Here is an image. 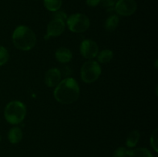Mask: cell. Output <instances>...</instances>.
Returning a JSON list of instances; mask_svg holds the SVG:
<instances>
[{
    "label": "cell",
    "instance_id": "3",
    "mask_svg": "<svg viewBox=\"0 0 158 157\" xmlns=\"http://www.w3.org/2000/svg\"><path fill=\"white\" fill-rule=\"evenodd\" d=\"M26 115L25 104L18 100L11 101L6 105L4 110V116L6 121L12 125H17L24 120Z\"/></svg>",
    "mask_w": 158,
    "mask_h": 157
},
{
    "label": "cell",
    "instance_id": "10",
    "mask_svg": "<svg viewBox=\"0 0 158 157\" xmlns=\"http://www.w3.org/2000/svg\"><path fill=\"white\" fill-rule=\"evenodd\" d=\"M55 57L57 61L60 63H67L71 61L73 58V53L68 48H59L55 52Z\"/></svg>",
    "mask_w": 158,
    "mask_h": 157
},
{
    "label": "cell",
    "instance_id": "23",
    "mask_svg": "<svg viewBox=\"0 0 158 157\" xmlns=\"http://www.w3.org/2000/svg\"><path fill=\"white\" fill-rule=\"evenodd\" d=\"M1 139H2V137H1V135H0V142H1Z\"/></svg>",
    "mask_w": 158,
    "mask_h": 157
},
{
    "label": "cell",
    "instance_id": "9",
    "mask_svg": "<svg viewBox=\"0 0 158 157\" xmlns=\"http://www.w3.org/2000/svg\"><path fill=\"white\" fill-rule=\"evenodd\" d=\"M62 78V74L60 69L52 68L46 72L45 75V83L48 87H56L60 83Z\"/></svg>",
    "mask_w": 158,
    "mask_h": 157
},
{
    "label": "cell",
    "instance_id": "6",
    "mask_svg": "<svg viewBox=\"0 0 158 157\" xmlns=\"http://www.w3.org/2000/svg\"><path fill=\"white\" fill-rule=\"evenodd\" d=\"M137 4L135 0H117L114 11L121 16H130L135 13Z\"/></svg>",
    "mask_w": 158,
    "mask_h": 157
},
{
    "label": "cell",
    "instance_id": "18",
    "mask_svg": "<svg viewBox=\"0 0 158 157\" xmlns=\"http://www.w3.org/2000/svg\"><path fill=\"white\" fill-rule=\"evenodd\" d=\"M117 0H100V3L104 8L107 9L108 11L114 10V6Z\"/></svg>",
    "mask_w": 158,
    "mask_h": 157
},
{
    "label": "cell",
    "instance_id": "2",
    "mask_svg": "<svg viewBox=\"0 0 158 157\" xmlns=\"http://www.w3.org/2000/svg\"><path fill=\"white\" fill-rule=\"evenodd\" d=\"M12 42L19 50L29 51L35 46L36 35L28 26H19L12 33Z\"/></svg>",
    "mask_w": 158,
    "mask_h": 157
},
{
    "label": "cell",
    "instance_id": "13",
    "mask_svg": "<svg viewBox=\"0 0 158 157\" xmlns=\"http://www.w3.org/2000/svg\"><path fill=\"white\" fill-rule=\"evenodd\" d=\"M128 157H154L151 151L146 148H137V149L127 150Z\"/></svg>",
    "mask_w": 158,
    "mask_h": 157
},
{
    "label": "cell",
    "instance_id": "19",
    "mask_svg": "<svg viewBox=\"0 0 158 157\" xmlns=\"http://www.w3.org/2000/svg\"><path fill=\"white\" fill-rule=\"evenodd\" d=\"M52 19H60L63 22H66V19H67V15H66L65 12L59 9V10L53 12V14H52Z\"/></svg>",
    "mask_w": 158,
    "mask_h": 157
},
{
    "label": "cell",
    "instance_id": "7",
    "mask_svg": "<svg viewBox=\"0 0 158 157\" xmlns=\"http://www.w3.org/2000/svg\"><path fill=\"white\" fill-rule=\"evenodd\" d=\"M80 53L86 59L96 58L99 53V46L96 42L91 39H85L80 44Z\"/></svg>",
    "mask_w": 158,
    "mask_h": 157
},
{
    "label": "cell",
    "instance_id": "8",
    "mask_svg": "<svg viewBox=\"0 0 158 157\" xmlns=\"http://www.w3.org/2000/svg\"><path fill=\"white\" fill-rule=\"evenodd\" d=\"M66 23L60 19H52L48 24L45 39H49L51 37H58L65 31Z\"/></svg>",
    "mask_w": 158,
    "mask_h": 157
},
{
    "label": "cell",
    "instance_id": "22",
    "mask_svg": "<svg viewBox=\"0 0 158 157\" xmlns=\"http://www.w3.org/2000/svg\"><path fill=\"white\" fill-rule=\"evenodd\" d=\"M100 3V0H86V4L89 7H96Z\"/></svg>",
    "mask_w": 158,
    "mask_h": 157
},
{
    "label": "cell",
    "instance_id": "4",
    "mask_svg": "<svg viewBox=\"0 0 158 157\" xmlns=\"http://www.w3.org/2000/svg\"><path fill=\"white\" fill-rule=\"evenodd\" d=\"M66 25L68 29L75 33H82L87 30L90 26L89 18L82 13H75L67 17Z\"/></svg>",
    "mask_w": 158,
    "mask_h": 157
},
{
    "label": "cell",
    "instance_id": "12",
    "mask_svg": "<svg viewBox=\"0 0 158 157\" xmlns=\"http://www.w3.org/2000/svg\"><path fill=\"white\" fill-rule=\"evenodd\" d=\"M119 22H120V18H119L118 15H115V14L110 15L105 21L104 29L107 32H114L118 27Z\"/></svg>",
    "mask_w": 158,
    "mask_h": 157
},
{
    "label": "cell",
    "instance_id": "14",
    "mask_svg": "<svg viewBox=\"0 0 158 157\" xmlns=\"http://www.w3.org/2000/svg\"><path fill=\"white\" fill-rule=\"evenodd\" d=\"M140 132L137 130H134L129 133L127 135V138L126 140V145L127 147L129 148H134L138 143L139 140H140Z\"/></svg>",
    "mask_w": 158,
    "mask_h": 157
},
{
    "label": "cell",
    "instance_id": "17",
    "mask_svg": "<svg viewBox=\"0 0 158 157\" xmlns=\"http://www.w3.org/2000/svg\"><path fill=\"white\" fill-rule=\"evenodd\" d=\"M9 58V54L7 49L4 46H0V66H3L8 62Z\"/></svg>",
    "mask_w": 158,
    "mask_h": 157
},
{
    "label": "cell",
    "instance_id": "1",
    "mask_svg": "<svg viewBox=\"0 0 158 157\" xmlns=\"http://www.w3.org/2000/svg\"><path fill=\"white\" fill-rule=\"evenodd\" d=\"M53 95L58 103L63 105L72 104L79 99L80 86L74 78H65L56 86Z\"/></svg>",
    "mask_w": 158,
    "mask_h": 157
},
{
    "label": "cell",
    "instance_id": "15",
    "mask_svg": "<svg viewBox=\"0 0 158 157\" xmlns=\"http://www.w3.org/2000/svg\"><path fill=\"white\" fill-rule=\"evenodd\" d=\"M114 58V52L110 49H104V50L101 51L97 55V59L98 62L103 64H106V63L110 62L111 60Z\"/></svg>",
    "mask_w": 158,
    "mask_h": 157
},
{
    "label": "cell",
    "instance_id": "20",
    "mask_svg": "<svg viewBox=\"0 0 158 157\" xmlns=\"http://www.w3.org/2000/svg\"><path fill=\"white\" fill-rule=\"evenodd\" d=\"M151 145L154 150L156 152H157V129H156L154 132H152L151 135Z\"/></svg>",
    "mask_w": 158,
    "mask_h": 157
},
{
    "label": "cell",
    "instance_id": "11",
    "mask_svg": "<svg viewBox=\"0 0 158 157\" xmlns=\"http://www.w3.org/2000/svg\"><path fill=\"white\" fill-rule=\"evenodd\" d=\"M23 131L19 127H12L8 132V139L12 144H17L22 140Z\"/></svg>",
    "mask_w": 158,
    "mask_h": 157
},
{
    "label": "cell",
    "instance_id": "5",
    "mask_svg": "<svg viewBox=\"0 0 158 157\" xmlns=\"http://www.w3.org/2000/svg\"><path fill=\"white\" fill-rule=\"evenodd\" d=\"M101 74V67L97 61L89 60L84 62L80 70L81 78L84 83H93L97 81Z\"/></svg>",
    "mask_w": 158,
    "mask_h": 157
},
{
    "label": "cell",
    "instance_id": "24",
    "mask_svg": "<svg viewBox=\"0 0 158 157\" xmlns=\"http://www.w3.org/2000/svg\"><path fill=\"white\" fill-rule=\"evenodd\" d=\"M156 157H157V156H156Z\"/></svg>",
    "mask_w": 158,
    "mask_h": 157
},
{
    "label": "cell",
    "instance_id": "16",
    "mask_svg": "<svg viewBox=\"0 0 158 157\" xmlns=\"http://www.w3.org/2000/svg\"><path fill=\"white\" fill-rule=\"evenodd\" d=\"M45 8L50 12H56L61 8L63 0H43Z\"/></svg>",
    "mask_w": 158,
    "mask_h": 157
},
{
    "label": "cell",
    "instance_id": "21",
    "mask_svg": "<svg viewBox=\"0 0 158 157\" xmlns=\"http://www.w3.org/2000/svg\"><path fill=\"white\" fill-rule=\"evenodd\" d=\"M113 157H128L127 149L124 147H119L114 151Z\"/></svg>",
    "mask_w": 158,
    "mask_h": 157
}]
</instances>
